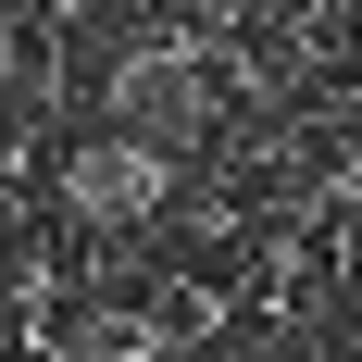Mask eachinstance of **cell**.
<instances>
[{
    "label": "cell",
    "mask_w": 362,
    "mask_h": 362,
    "mask_svg": "<svg viewBox=\"0 0 362 362\" xmlns=\"http://www.w3.org/2000/svg\"><path fill=\"white\" fill-rule=\"evenodd\" d=\"M200 112H213V63L200 50H138V63L112 75V125L138 150H163V163L200 138Z\"/></svg>",
    "instance_id": "6da1fadb"
},
{
    "label": "cell",
    "mask_w": 362,
    "mask_h": 362,
    "mask_svg": "<svg viewBox=\"0 0 362 362\" xmlns=\"http://www.w3.org/2000/svg\"><path fill=\"white\" fill-rule=\"evenodd\" d=\"M163 187H175V163L163 150H138V138H100V150H75V175H63V200H75V225H150L163 213Z\"/></svg>",
    "instance_id": "7a4b0ae2"
}]
</instances>
